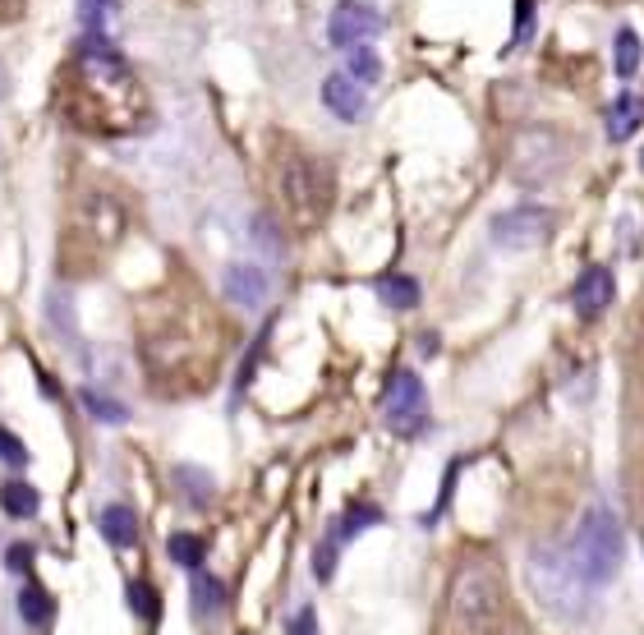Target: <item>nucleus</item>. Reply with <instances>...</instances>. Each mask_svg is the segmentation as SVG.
Returning <instances> with one entry per match:
<instances>
[{
  "label": "nucleus",
  "instance_id": "obj_5",
  "mask_svg": "<svg viewBox=\"0 0 644 635\" xmlns=\"http://www.w3.org/2000/svg\"><path fill=\"white\" fill-rule=\"evenodd\" d=\"M553 236V212L548 208H511L493 217V244L511 253H530Z\"/></svg>",
  "mask_w": 644,
  "mask_h": 635
},
{
  "label": "nucleus",
  "instance_id": "obj_20",
  "mask_svg": "<svg viewBox=\"0 0 644 635\" xmlns=\"http://www.w3.org/2000/svg\"><path fill=\"white\" fill-rule=\"evenodd\" d=\"M79 401H84V410H88L97 424H124V419H129V405H120L116 396L97 392V387H84Z\"/></svg>",
  "mask_w": 644,
  "mask_h": 635
},
{
  "label": "nucleus",
  "instance_id": "obj_12",
  "mask_svg": "<svg viewBox=\"0 0 644 635\" xmlns=\"http://www.w3.org/2000/svg\"><path fill=\"white\" fill-rule=\"evenodd\" d=\"M640 124H644V97H635V92H622L603 116V130L612 143H626Z\"/></svg>",
  "mask_w": 644,
  "mask_h": 635
},
{
  "label": "nucleus",
  "instance_id": "obj_24",
  "mask_svg": "<svg viewBox=\"0 0 644 635\" xmlns=\"http://www.w3.org/2000/svg\"><path fill=\"white\" fill-rule=\"evenodd\" d=\"M129 607H134L143 622H157V590H152L148 580H134V585H129Z\"/></svg>",
  "mask_w": 644,
  "mask_h": 635
},
{
  "label": "nucleus",
  "instance_id": "obj_17",
  "mask_svg": "<svg viewBox=\"0 0 644 635\" xmlns=\"http://www.w3.org/2000/svg\"><path fill=\"white\" fill-rule=\"evenodd\" d=\"M0 506H6V516L29 521V516H37L42 497H37L33 484H23V479H10V484H0Z\"/></svg>",
  "mask_w": 644,
  "mask_h": 635
},
{
  "label": "nucleus",
  "instance_id": "obj_7",
  "mask_svg": "<svg viewBox=\"0 0 644 635\" xmlns=\"http://www.w3.org/2000/svg\"><path fill=\"white\" fill-rule=\"evenodd\" d=\"M221 291H226V299L236 304V309H263L272 282H268V272L258 263H230L221 272Z\"/></svg>",
  "mask_w": 644,
  "mask_h": 635
},
{
  "label": "nucleus",
  "instance_id": "obj_27",
  "mask_svg": "<svg viewBox=\"0 0 644 635\" xmlns=\"http://www.w3.org/2000/svg\"><path fill=\"white\" fill-rule=\"evenodd\" d=\"M6 567L23 576V571H29V567H33V548H29V544H14V548L6 552Z\"/></svg>",
  "mask_w": 644,
  "mask_h": 635
},
{
  "label": "nucleus",
  "instance_id": "obj_3",
  "mask_svg": "<svg viewBox=\"0 0 644 635\" xmlns=\"http://www.w3.org/2000/svg\"><path fill=\"white\" fill-rule=\"evenodd\" d=\"M525 576H530V590H534L538 607H548L553 617H566V622L580 617V599H585L589 585L576 576V567H571V557H566V552L534 548Z\"/></svg>",
  "mask_w": 644,
  "mask_h": 635
},
{
  "label": "nucleus",
  "instance_id": "obj_2",
  "mask_svg": "<svg viewBox=\"0 0 644 635\" xmlns=\"http://www.w3.org/2000/svg\"><path fill=\"white\" fill-rule=\"evenodd\" d=\"M447 613H451V626L466 631V635H488L502 613H506V585L498 567L488 562H466L451 580V594H447Z\"/></svg>",
  "mask_w": 644,
  "mask_h": 635
},
{
  "label": "nucleus",
  "instance_id": "obj_22",
  "mask_svg": "<svg viewBox=\"0 0 644 635\" xmlns=\"http://www.w3.org/2000/svg\"><path fill=\"white\" fill-rule=\"evenodd\" d=\"M346 69H350V79H354V84H378V79H382V61H378V51H373V46H354Z\"/></svg>",
  "mask_w": 644,
  "mask_h": 635
},
{
  "label": "nucleus",
  "instance_id": "obj_28",
  "mask_svg": "<svg viewBox=\"0 0 644 635\" xmlns=\"http://www.w3.org/2000/svg\"><path fill=\"white\" fill-rule=\"evenodd\" d=\"M291 631H295V635H314V613H308V607H304V613H295Z\"/></svg>",
  "mask_w": 644,
  "mask_h": 635
},
{
  "label": "nucleus",
  "instance_id": "obj_15",
  "mask_svg": "<svg viewBox=\"0 0 644 635\" xmlns=\"http://www.w3.org/2000/svg\"><path fill=\"white\" fill-rule=\"evenodd\" d=\"M79 61H84V69H88V74H101V79H116V84H124V79H129V65H124V56H120V51H111L107 42H97V37L84 46V56H79Z\"/></svg>",
  "mask_w": 644,
  "mask_h": 635
},
{
  "label": "nucleus",
  "instance_id": "obj_13",
  "mask_svg": "<svg viewBox=\"0 0 644 635\" xmlns=\"http://www.w3.org/2000/svg\"><path fill=\"white\" fill-rule=\"evenodd\" d=\"M281 185H286L291 202H295V208L304 212V221H308V217H314V212H318V202H323V194H318V185H314V171H308L304 162H291V166H286V180H281Z\"/></svg>",
  "mask_w": 644,
  "mask_h": 635
},
{
  "label": "nucleus",
  "instance_id": "obj_1",
  "mask_svg": "<svg viewBox=\"0 0 644 635\" xmlns=\"http://www.w3.org/2000/svg\"><path fill=\"white\" fill-rule=\"evenodd\" d=\"M571 567L576 576L585 580L589 590H603L616 580V571H622V557H626V539H622V521H616L608 506H589L576 539H571Z\"/></svg>",
  "mask_w": 644,
  "mask_h": 635
},
{
  "label": "nucleus",
  "instance_id": "obj_16",
  "mask_svg": "<svg viewBox=\"0 0 644 635\" xmlns=\"http://www.w3.org/2000/svg\"><path fill=\"white\" fill-rule=\"evenodd\" d=\"M19 617L29 622L33 631H42V626H51V617H56V599H51L37 580H29L23 594H19Z\"/></svg>",
  "mask_w": 644,
  "mask_h": 635
},
{
  "label": "nucleus",
  "instance_id": "obj_21",
  "mask_svg": "<svg viewBox=\"0 0 644 635\" xmlns=\"http://www.w3.org/2000/svg\"><path fill=\"white\" fill-rule=\"evenodd\" d=\"M166 552H171V562L185 567V571H198L203 567V539L198 535H171L166 539Z\"/></svg>",
  "mask_w": 644,
  "mask_h": 635
},
{
  "label": "nucleus",
  "instance_id": "obj_19",
  "mask_svg": "<svg viewBox=\"0 0 644 635\" xmlns=\"http://www.w3.org/2000/svg\"><path fill=\"white\" fill-rule=\"evenodd\" d=\"M640 61H644L640 33L635 29H616V37H612V69L622 74V79H631V74L640 69Z\"/></svg>",
  "mask_w": 644,
  "mask_h": 635
},
{
  "label": "nucleus",
  "instance_id": "obj_10",
  "mask_svg": "<svg viewBox=\"0 0 644 635\" xmlns=\"http://www.w3.org/2000/svg\"><path fill=\"white\" fill-rule=\"evenodd\" d=\"M189 599H194V622H217L226 613V580L212 576V571H194V585H189Z\"/></svg>",
  "mask_w": 644,
  "mask_h": 635
},
{
  "label": "nucleus",
  "instance_id": "obj_11",
  "mask_svg": "<svg viewBox=\"0 0 644 635\" xmlns=\"http://www.w3.org/2000/svg\"><path fill=\"white\" fill-rule=\"evenodd\" d=\"M97 529H101V539H107L111 548H134L139 544V516L129 512L124 502L101 506V512H97Z\"/></svg>",
  "mask_w": 644,
  "mask_h": 635
},
{
  "label": "nucleus",
  "instance_id": "obj_8",
  "mask_svg": "<svg viewBox=\"0 0 644 635\" xmlns=\"http://www.w3.org/2000/svg\"><path fill=\"white\" fill-rule=\"evenodd\" d=\"M323 107L337 120H346V124H359L364 111H369V101H364V88H359L350 74H327L323 79Z\"/></svg>",
  "mask_w": 644,
  "mask_h": 635
},
{
  "label": "nucleus",
  "instance_id": "obj_18",
  "mask_svg": "<svg viewBox=\"0 0 644 635\" xmlns=\"http://www.w3.org/2000/svg\"><path fill=\"white\" fill-rule=\"evenodd\" d=\"M378 299L386 304V309H419V282L415 276H382L378 282Z\"/></svg>",
  "mask_w": 644,
  "mask_h": 635
},
{
  "label": "nucleus",
  "instance_id": "obj_29",
  "mask_svg": "<svg viewBox=\"0 0 644 635\" xmlns=\"http://www.w3.org/2000/svg\"><path fill=\"white\" fill-rule=\"evenodd\" d=\"M10 92V74H6V65H0V97Z\"/></svg>",
  "mask_w": 644,
  "mask_h": 635
},
{
  "label": "nucleus",
  "instance_id": "obj_23",
  "mask_svg": "<svg viewBox=\"0 0 644 635\" xmlns=\"http://www.w3.org/2000/svg\"><path fill=\"white\" fill-rule=\"evenodd\" d=\"M111 14H116V0H79V19H84V29H88L92 37L107 33Z\"/></svg>",
  "mask_w": 644,
  "mask_h": 635
},
{
  "label": "nucleus",
  "instance_id": "obj_9",
  "mask_svg": "<svg viewBox=\"0 0 644 635\" xmlns=\"http://www.w3.org/2000/svg\"><path fill=\"white\" fill-rule=\"evenodd\" d=\"M612 295H616L612 272H608V267H585L580 282H576V291H571V304H576L580 318H599L608 304H612Z\"/></svg>",
  "mask_w": 644,
  "mask_h": 635
},
{
  "label": "nucleus",
  "instance_id": "obj_4",
  "mask_svg": "<svg viewBox=\"0 0 644 635\" xmlns=\"http://www.w3.org/2000/svg\"><path fill=\"white\" fill-rule=\"evenodd\" d=\"M382 419L396 438H415L419 428L428 424V392L419 383V373L396 369L386 377V392H382Z\"/></svg>",
  "mask_w": 644,
  "mask_h": 635
},
{
  "label": "nucleus",
  "instance_id": "obj_26",
  "mask_svg": "<svg viewBox=\"0 0 644 635\" xmlns=\"http://www.w3.org/2000/svg\"><path fill=\"white\" fill-rule=\"evenodd\" d=\"M0 461H6V466H14V470H23V466H29V447H23V442L10 434V428H0Z\"/></svg>",
  "mask_w": 644,
  "mask_h": 635
},
{
  "label": "nucleus",
  "instance_id": "obj_14",
  "mask_svg": "<svg viewBox=\"0 0 644 635\" xmlns=\"http://www.w3.org/2000/svg\"><path fill=\"white\" fill-rule=\"evenodd\" d=\"M175 489L179 497H185L189 506H212V493H217V479L208 470H198V466H175Z\"/></svg>",
  "mask_w": 644,
  "mask_h": 635
},
{
  "label": "nucleus",
  "instance_id": "obj_25",
  "mask_svg": "<svg viewBox=\"0 0 644 635\" xmlns=\"http://www.w3.org/2000/svg\"><path fill=\"white\" fill-rule=\"evenodd\" d=\"M249 236H253L258 244H263V249L272 253V259H281V236H276L272 217H253V221H249Z\"/></svg>",
  "mask_w": 644,
  "mask_h": 635
},
{
  "label": "nucleus",
  "instance_id": "obj_30",
  "mask_svg": "<svg viewBox=\"0 0 644 635\" xmlns=\"http://www.w3.org/2000/svg\"><path fill=\"white\" fill-rule=\"evenodd\" d=\"M640 171H644V147H640Z\"/></svg>",
  "mask_w": 644,
  "mask_h": 635
},
{
  "label": "nucleus",
  "instance_id": "obj_6",
  "mask_svg": "<svg viewBox=\"0 0 644 635\" xmlns=\"http://www.w3.org/2000/svg\"><path fill=\"white\" fill-rule=\"evenodd\" d=\"M382 33V14L364 0H341L337 10L327 19V42L341 46V51H354V46H369L373 37Z\"/></svg>",
  "mask_w": 644,
  "mask_h": 635
}]
</instances>
